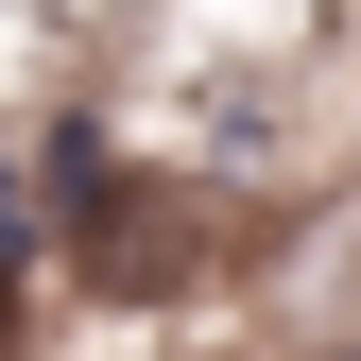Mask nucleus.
I'll use <instances>...</instances> for the list:
<instances>
[{
  "label": "nucleus",
  "instance_id": "obj_1",
  "mask_svg": "<svg viewBox=\"0 0 361 361\" xmlns=\"http://www.w3.org/2000/svg\"><path fill=\"white\" fill-rule=\"evenodd\" d=\"M0 344H18V258H0Z\"/></svg>",
  "mask_w": 361,
  "mask_h": 361
}]
</instances>
